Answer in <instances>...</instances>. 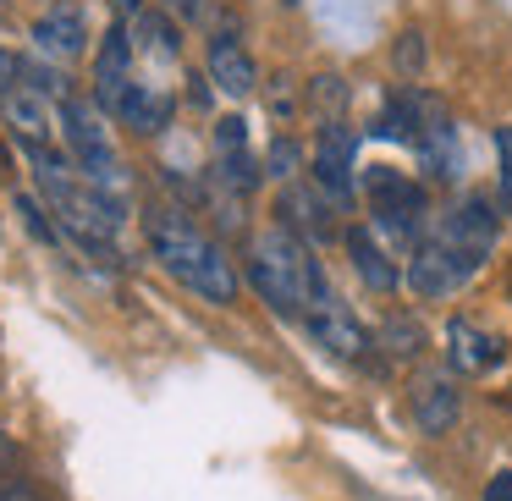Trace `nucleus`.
<instances>
[{"mask_svg": "<svg viewBox=\"0 0 512 501\" xmlns=\"http://www.w3.org/2000/svg\"><path fill=\"white\" fill-rule=\"evenodd\" d=\"M116 122H127L133 127V133H144V138H155L160 127L171 122V100L166 94H155V89H144V83H133V89L122 94V100H116Z\"/></svg>", "mask_w": 512, "mask_h": 501, "instance_id": "nucleus-16", "label": "nucleus"}, {"mask_svg": "<svg viewBox=\"0 0 512 501\" xmlns=\"http://www.w3.org/2000/svg\"><path fill=\"white\" fill-rule=\"evenodd\" d=\"M248 281L254 292L270 303L276 314H314L331 292H325V276L314 265L309 243L292 232H265L254 243V259H248Z\"/></svg>", "mask_w": 512, "mask_h": 501, "instance_id": "nucleus-3", "label": "nucleus"}, {"mask_svg": "<svg viewBox=\"0 0 512 501\" xmlns=\"http://www.w3.org/2000/svg\"><path fill=\"white\" fill-rule=\"evenodd\" d=\"M347 254H353V270L364 276V287H375V292H391V287L402 281V270L391 265V259H386V248H380L375 237L364 232V226H353V232H347Z\"/></svg>", "mask_w": 512, "mask_h": 501, "instance_id": "nucleus-18", "label": "nucleus"}, {"mask_svg": "<svg viewBox=\"0 0 512 501\" xmlns=\"http://www.w3.org/2000/svg\"><path fill=\"white\" fill-rule=\"evenodd\" d=\"M496 149H501V204H507V215H512V127L496 133Z\"/></svg>", "mask_w": 512, "mask_h": 501, "instance_id": "nucleus-23", "label": "nucleus"}, {"mask_svg": "<svg viewBox=\"0 0 512 501\" xmlns=\"http://www.w3.org/2000/svg\"><path fill=\"white\" fill-rule=\"evenodd\" d=\"M413 419L424 435H446L457 424V386L446 375H419L413 380Z\"/></svg>", "mask_w": 512, "mask_h": 501, "instance_id": "nucleus-14", "label": "nucleus"}, {"mask_svg": "<svg viewBox=\"0 0 512 501\" xmlns=\"http://www.w3.org/2000/svg\"><path fill=\"white\" fill-rule=\"evenodd\" d=\"M17 210L28 215V232H34V237H45V243H50V237H56V226L45 221V210H39V204L28 199V193H23V199H17Z\"/></svg>", "mask_w": 512, "mask_h": 501, "instance_id": "nucleus-25", "label": "nucleus"}, {"mask_svg": "<svg viewBox=\"0 0 512 501\" xmlns=\"http://www.w3.org/2000/svg\"><path fill=\"white\" fill-rule=\"evenodd\" d=\"M28 160H34V182H39V193H45L50 210H56L89 248H105V237L122 226L127 204L116 199V193L94 188L72 160H61L56 149H45V144H28ZM105 254H111V248H105Z\"/></svg>", "mask_w": 512, "mask_h": 501, "instance_id": "nucleus-2", "label": "nucleus"}, {"mask_svg": "<svg viewBox=\"0 0 512 501\" xmlns=\"http://www.w3.org/2000/svg\"><path fill=\"white\" fill-rule=\"evenodd\" d=\"M0 501H39L34 490H0Z\"/></svg>", "mask_w": 512, "mask_h": 501, "instance_id": "nucleus-30", "label": "nucleus"}, {"mask_svg": "<svg viewBox=\"0 0 512 501\" xmlns=\"http://www.w3.org/2000/svg\"><path fill=\"white\" fill-rule=\"evenodd\" d=\"M210 83H215V89H226L232 100L254 94V83H259L254 56H248V50L237 45L232 34H215V39H210Z\"/></svg>", "mask_w": 512, "mask_h": 501, "instance_id": "nucleus-12", "label": "nucleus"}, {"mask_svg": "<svg viewBox=\"0 0 512 501\" xmlns=\"http://www.w3.org/2000/svg\"><path fill=\"white\" fill-rule=\"evenodd\" d=\"M446 358H452L457 375H485V369H496L507 358V347H501V336L479 331V325L452 320L446 325Z\"/></svg>", "mask_w": 512, "mask_h": 501, "instance_id": "nucleus-9", "label": "nucleus"}, {"mask_svg": "<svg viewBox=\"0 0 512 501\" xmlns=\"http://www.w3.org/2000/svg\"><path fill=\"white\" fill-rule=\"evenodd\" d=\"M408 287L419 292V298H446L452 287H463V270L446 259V248L435 243V237H424L408 259Z\"/></svg>", "mask_w": 512, "mask_h": 501, "instance_id": "nucleus-13", "label": "nucleus"}, {"mask_svg": "<svg viewBox=\"0 0 512 501\" xmlns=\"http://www.w3.org/2000/svg\"><path fill=\"white\" fill-rule=\"evenodd\" d=\"M281 215H287V226L303 237H331L336 232L331 199H320V188H287L281 193Z\"/></svg>", "mask_w": 512, "mask_h": 501, "instance_id": "nucleus-17", "label": "nucleus"}, {"mask_svg": "<svg viewBox=\"0 0 512 501\" xmlns=\"http://www.w3.org/2000/svg\"><path fill=\"white\" fill-rule=\"evenodd\" d=\"M6 463H17V446H12V435H0V468Z\"/></svg>", "mask_w": 512, "mask_h": 501, "instance_id": "nucleus-29", "label": "nucleus"}, {"mask_svg": "<svg viewBox=\"0 0 512 501\" xmlns=\"http://www.w3.org/2000/svg\"><path fill=\"white\" fill-rule=\"evenodd\" d=\"M435 243L446 248V259H452L457 270H463V281L474 276V270L485 265V254L496 248V210H490V199H485V193H474V199H463V204H457V210L441 221Z\"/></svg>", "mask_w": 512, "mask_h": 501, "instance_id": "nucleus-4", "label": "nucleus"}, {"mask_svg": "<svg viewBox=\"0 0 512 501\" xmlns=\"http://www.w3.org/2000/svg\"><path fill=\"white\" fill-rule=\"evenodd\" d=\"M248 133H243V116H226V122H215V149L221 155H243Z\"/></svg>", "mask_w": 512, "mask_h": 501, "instance_id": "nucleus-21", "label": "nucleus"}, {"mask_svg": "<svg viewBox=\"0 0 512 501\" xmlns=\"http://www.w3.org/2000/svg\"><path fill=\"white\" fill-rule=\"evenodd\" d=\"M215 182L232 188V193H248L259 182V171H254V160H248V155H221V160H215Z\"/></svg>", "mask_w": 512, "mask_h": 501, "instance_id": "nucleus-20", "label": "nucleus"}, {"mask_svg": "<svg viewBox=\"0 0 512 501\" xmlns=\"http://www.w3.org/2000/svg\"><path fill=\"white\" fill-rule=\"evenodd\" d=\"M391 56H397V67H402V72H408V78H413V72L424 67V39H419V34H413V28H408V34L397 39V50H391Z\"/></svg>", "mask_w": 512, "mask_h": 501, "instance_id": "nucleus-22", "label": "nucleus"}, {"mask_svg": "<svg viewBox=\"0 0 512 501\" xmlns=\"http://www.w3.org/2000/svg\"><path fill=\"white\" fill-rule=\"evenodd\" d=\"M144 232H149V248H155V259H160L166 276H177L182 287H193L210 303H237L232 259H226L221 243H210L182 210H149Z\"/></svg>", "mask_w": 512, "mask_h": 501, "instance_id": "nucleus-1", "label": "nucleus"}, {"mask_svg": "<svg viewBox=\"0 0 512 501\" xmlns=\"http://www.w3.org/2000/svg\"><path fill=\"white\" fill-rule=\"evenodd\" d=\"M485 501H512V468H501V474L485 485Z\"/></svg>", "mask_w": 512, "mask_h": 501, "instance_id": "nucleus-27", "label": "nucleus"}, {"mask_svg": "<svg viewBox=\"0 0 512 501\" xmlns=\"http://www.w3.org/2000/svg\"><path fill=\"white\" fill-rule=\"evenodd\" d=\"M380 347H386L391 358H419L424 353V325L413 320V314H386V325H380Z\"/></svg>", "mask_w": 512, "mask_h": 501, "instance_id": "nucleus-19", "label": "nucleus"}, {"mask_svg": "<svg viewBox=\"0 0 512 501\" xmlns=\"http://www.w3.org/2000/svg\"><path fill=\"white\" fill-rule=\"evenodd\" d=\"M133 89V39H127V23H116L105 34L100 56H94V100L105 111H116V100Z\"/></svg>", "mask_w": 512, "mask_h": 501, "instance_id": "nucleus-8", "label": "nucleus"}, {"mask_svg": "<svg viewBox=\"0 0 512 501\" xmlns=\"http://www.w3.org/2000/svg\"><path fill=\"white\" fill-rule=\"evenodd\" d=\"M303 320H309V336H314V342H320V347H331L336 358H364V353H369L364 325H358V320H353V314H347L336 298H325L320 309H314V314H303Z\"/></svg>", "mask_w": 512, "mask_h": 501, "instance_id": "nucleus-10", "label": "nucleus"}, {"mask_svg": "<svg viewBox=\"0 0 512 501\" xmlns=\"http://www.w3.org/2000/svg\"><path fill=\"white\" fill-rule=\"evenodd\" d=\"M507 292H512V270H507Z\"/></svg>", "mask_w": 512, "mask_h": 501, "instance_id": "nucleus-32", "label": "nucleus"}, {"mask_svg": "<svg viewBox=\"0 0 512 501\" xmlns=\"http://www.w3.org/2000/svg\"><path fill=\"white\" fill-rule=\"evenodd\" d=\"M166 6H171V12H182V17H193V12L204 6V0H166Z\"/></svg>", "mask_w": 512, "mask_h": 501, "instance_id": "nucleus-28", "label": "nucleus"}, {"mask_svg": "<svg viewBox=\"0 0 512 501\" xmlns=\"http://www.w3.org/2000/svg\"><path fill=\"white\" fill-rule=\"evenodd\" d=\"M17 72H23V61H17L12 50L0 45V94H6V89H12V83H17Z\"/></svg>", "mask_w": 512, "mask_h": 501, "instance_id": "nucleus-26", "label": "nucleus"}, {"mask_svg": "<svg viewBox=\"0 0 512 501\" xmlns=\"http://www.w3.org/2000/svg\"><path fill=\"white\" fill-rule=\"evenodd\" d=\"M34 45L39 56H56V61H72L89 50V23H83L78 6H56V12H45L34 23Z\"/></svg>", "mask_w": 512, "mask_h": 501, "instance_id": "nucleus-11", "label": "nucleus"}, {"mask_svg": "<svg viewBox=\"0 0 512 501\" xmlns=\"http://www.w3.org/2000/svg\"><path fill=\"white\" fill-rule=\"evenodd\" d=\"M0 116L28 138V144H45L50 138V111H45V94H34L28 83H12L0 94Z\"/></svg>", "mask_w": 512, "mask_h": 501, "instance_id": "nucleus-15", "label": "nucleus"}, {"mask_svg": "<svg viewBox=\"0 0 512 501\" xmlns=\"http://www.w3.org/2000/svg\"><path fill=\"white\" fill-rule=\"evenodd\" d=\"M61 127H67L72 166H78L94 188H105V193L122 199V182H116V149H111V138H105L100 116H94L83 100H67V105H61Z\"/></svg>", "mask_w": 512, "mask_h": 501, "instance_id": "nucleus-5", "label": "nucleus"}, {"mask_svg": "<svg viewBox=\"0 0 512 501\" xmlns=\"http://www.w3.org/2000/svg\"><path fill=\"white\" fill-rule=\"evenodd\" d=\"M116 12H138V0H111Z\"/></svg>", "mask_w": 512, "mask_h": 501, "instance_id": "nucleus-31", "label": "nucleus"}, {"mask_svg": "<svg viewBox=\"0 0 512 501\" xmlns=\"http://www.w3.org/2000/svg\"><path fill=\"white\" fill-rule=\"evenodd\" d=\"M353 127L325 122L320 138H314V188H325L331 204H353Z\"/></svg>", "mask_w": 512, "mask_h": 501, "instance_id": "nucleus-7", "label": "nucleus"}, {"mask_svg": "<svg viewBox=\"0 0 512 501\" xmlns=\"http://www.w3.org/2000/svg\"><path fill=\"white\" fill-rule=\"evenodd\" d=\"M369 204H375V221L402 243H413L424 232V188L408 182L402 171H386V166L369 171Z\"/></svg>", "mask_w": 512, "mask_h": 501, "instance_id": "nucleus-6", "label": "nucleus"}, {"mask_svg": "<svg viewBox=\"0 0 512 501\" xmlns=\"http://www.w3.org/2000/svg\"><path fill=\"white\" fill-rule=\"evenodd\" d=\"M292 166H298V144H270V177H292Z\"/></svg>", "mask_w": 512, "mask_h": 501, "instance_id": "nucleus-24", "label": "nucleus"}]
</instances>
